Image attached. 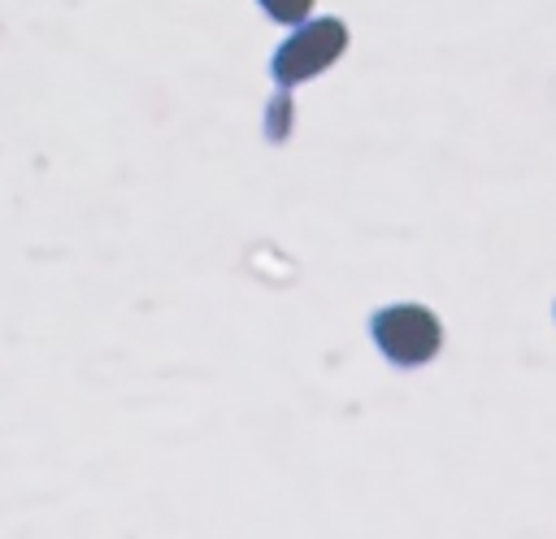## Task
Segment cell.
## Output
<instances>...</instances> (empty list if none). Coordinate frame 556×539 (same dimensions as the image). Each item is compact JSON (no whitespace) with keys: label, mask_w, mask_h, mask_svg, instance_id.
Here are the masks:
<instances>
[{"label":"cell","mask_w":556,"mask_h":539,"mask_svg":"<svg viewBox=\"0 0 556 539\" xmlns=\"http://www.w3.org/2000/svg\"><path fill=\"white\" fill-rule=\"evenodd\" d=\"M374 339H378V348L395 365H421L439 348V322L426 309L395 304V309H387V313L374 317Z\"/></svg>","instance_id":"2"},{"label":"cell","mask_w":556,"mask_h":539,"mask_svg":"<svg viewBox=\"0 0 556 539\" xmlns=\"http://www.w3.org/2000/svg\"><path fill=\"white\" fill-rule=\"evenodd\" d=\"M343 48H348V30H343V22H334V17L308 22L304 30H295V35L278 48V57H274V78H278L282 87H295L300 78L326 70Z\"/></svg>","instance_id":"1"},{"label":"cell","mask_w":556,"mask_h":539,"mask_svg":"<svg viewBox=\"0 0 556 539\" xmlns=\"http://www.w3.org/2000/svg\"><path fill=\"white\" fill-rule=\"evenodd\" d=\"M261 4H265V13L278 17V22H300V17L313 9V0H261Z\"/></svg>","instance_id":"3"}]
</instances>
